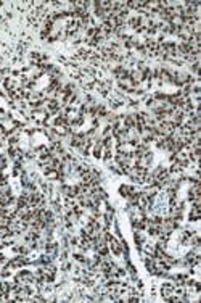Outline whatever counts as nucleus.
<instances>
[{
    "label": "nucleus",
    "instance_id": "8",
    "mask_svg": "<svg viewBox=\"0 0 201 303\" xmlns=\"http://www.w3.org/2000/svg\"><path fill=\"white\" fill-rule=\"evenodd\" d=\"M182 169H184V168H182V165H180V163H177V161L171 166V172H172V174H175V172H182Z\"/></svg>",
    "mask_w": 201,
    "mask_h": 303
},
{
    "label": "nucleus",
    "instance_id": "12",
    "mask_svg": "<svg viewBox=\"0 0 201 303\" xmlns=\"http://www.w3.org/2000/svg\"><path fill=\"white\" fill-rule=\"evenodd\" d=\"M3 263H5V256L0 255V264H3Z\"/></svg>",
    "mask_w": 201,
    "mask_h": 303
},
{
    "label": "nucleus",
    "instance_id": "2",
    "mask_svg": "<svg viewBox=\"0 0 201 303\" xmlns=\"http://www.w3.org/2000/svg\"><path fill=\"white\" fill-rule=\"evenodd\" d=\"M108 242H110V247H111V250H113V253L114 255H121V245H119V242L114 239V237H110L108 239Z\"/></svg>",
    "mask_w": 201,
    "mask_h": 303
},
{
    "label": "nucleus",
    "instance_id": "10",
    "mask_svg": "<svg viewBox=\"0 0 201 303\" xmlns=\"http://www.w3.org/2000/svg\"><path fill=\"white\" fill-rule=\"evenodd\" d=\"M103 158H105V160H110V158H111V150H110V148H106V150H105Z\"/></svg>",
    "mask_w": 201,
    "mask_h": 303
},
{
    "label": "nucleus",
    "instance_id": "7",
    "mask_svg": "<svg viewBox=\"0 0 201 303\" xmlns=\"http://www.w3.org/2000/svg\"><path fill=\"white\" fill-rule=\"evenodd\" d=\"M188 219H190V221H198V219H199V208H195V207H193V210H191Z\"/></svg>",
    "mask_w": 201,
    "mask_h": 303
},
{
    "label": "nucleus",
    "instance_id": "1",
    "mask_svg": "<svg viewBox=\"0 0 201 303\" xmlns=\"http://www.w3.org/2000/svg\"><path fill=\"white\" fill-rule=\"evenodd\" d=\"M34 281V276L29 273V271H21L20 274L16 276V282H23V284H29V282H32Z\"/></svg>",
    "mask_w": 201,
    "mask_h": 303
},
{
    "label": "nucleus",
    "instance_id": "11",
    "mask_svg": "<svg viewBox=\"0 0 201 303\" xmlns=\"http://www.w3.org/2000/svg\"><path fill=\"white\" fill-rule=\"evenodd\" d=\"M2 276H3V277L10 276V271H8V269H3V271H2Z\"/></svg>",
    "mask_w": 201,
    "mask_h": 303
},
{
    "label": "nucleus",
    "instance_id": "4",
    "mask_svg": "<svg viewBox=\"0 0 201 303\" xmlns=\"http://www.w3.org/2000/svg\"><path fill=\"white\" fill-rule=\"evenodd\" d=\"M26 263H27V260H24V258H15L8 263V268H21V266H24Z\"/></svg>",
    "mask_w": 201,
    "mask_h": 303
},
{
    "label": "nucleus",
    "instance_id": "5",
    "mask_svg": "<svg viewBox=\"0 0 201 303\" xmlns=\"http://www.w3.org/2000/svg\"><path fill=\"white\" fill-rule=\"evenodd\" d=\"M134 192H135V190L132 187H129V185H121V187H119V194L122 195V197H130Z\"/></svg>",
    "mask_w": 201,
    "mask_h": 303
},
{
    "label": "nucleus",
    "instance_id": "3",
    "mask_svg": "<svg viewBox=\"0 0 201 303\" xmlns=\"http://www.w3.org/2000/svg\"><path fill=\"white\" fill-rule=\"evenodd\" d=\"M161 293H162V297H164L166 300L171 295H174V287H172V284H164V286L161 287Z\"/></svg>",
    "mask_w": 201,
    "mask_h": 303
},
{
    "label": "nucleus",
    "instance_id": "9",
    "mask_svg": "<svg viewBox=\"0 0 201 303\" xmlns=\"http://www.w3.org/2000/svg\"><path fill=\"white\" fill-rule=\"evenodd\" d=\"M18 152H20V150H16L15 147H11L10 150H8V155H10V156H13V158H16L18 155H20V153H18Z\"/></svg>",
    "mask_w": 201,
    "mask_h": 303
},
{
    "label": "nucleus",
    "instance_id": "6",
    "mask_svg": "<svg viewBox=\"0 0 201 303\" xmlns=\"http://www.w3.org/2000/svg\"><path fill=\"white\" fill-rule=\"evenodd\" d=\"M47 106H48V110L52 111V113H57L58 111V108H60V102H57V100H47Z\"/></svg>",
    "mask_w": 201,
    "mask_h": 303
}]
</instances>
